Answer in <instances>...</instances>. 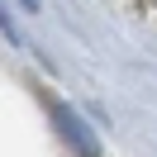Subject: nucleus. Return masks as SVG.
Wrapping results in <instances>:
<instances>
[{"label":"nucleus","instance_id":"nucleus-1","mask_svg":"<svg viewBox=\"0 0 157 157\" xmlns=\"http://www.w3.org/2000/svg\"><path fill=\"white\" fill-rule=\"evenodd\" d=\"M48 109H52V119H57V128H62V138H67L71 147H76L81 157H100V143H95V133H90L86 124H81L76 114H71L62 100H48Z\"/></svg>","mask_w":157,"mask_h":157},{"label":"nucleus","instance_id":"nucleus-2","mask_svg":"<svg viewBox=\"0 0 157 157\" xmlns=\"http://www.w3.org/2000/svg\"><path fill=\"white\" fill-rule=\"evenodd\" d=\"M0 29H5V33L14 38V43H19V33H14V24H10V14H5V10H0Z\"/></svg>","mask_w":157,"mask_h":157},{"label":"nucleus","instance_id":"nucleus-3","mask_svg":"<svg viewBox=\"0 0 157 157\" xmlns=\"http://www.w3.org/2000/svg\"><path fill=\"white\" fill-rule=\"evenodd\" d=\"M24 5H29V10H38V0H24Z\"/></svg>","mask_w":157,"mask_h":157}]
</instances>
